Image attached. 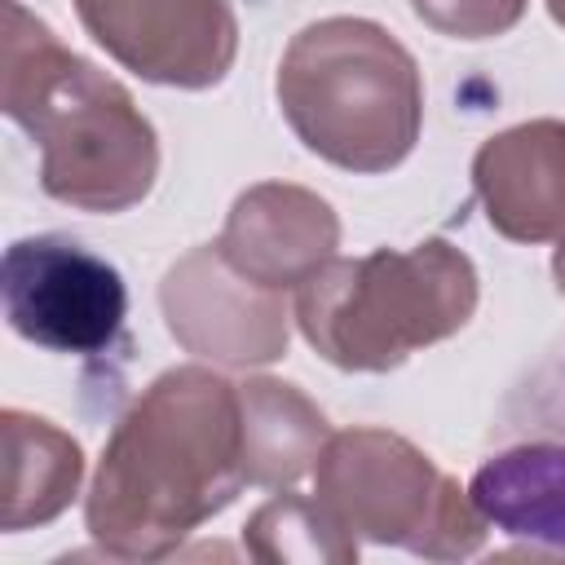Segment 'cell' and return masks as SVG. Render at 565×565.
<instances>
[{
    "mask_svg": "<svg viewBox=\"0 0 565 565\" xmlns=\"http://www.w3.org/2000/svg\"><path fill=\"white\" fill-rule=\"evenodd\" d=\"M243 486L238 384L207 366H172L119 415L84 499V530L106 556L159 561Z\"/></svg>",
    "mask_w": 565,
    "mask_h": 565,
    "instance_id": "1",
    "label": "cell"
},
{
    "mask_svg": "<svg viewBox=\"0 0 565 565\" xmlns=\"http://www.w3.org/2000/svg\"><path fill=\"white\" fill-rule=\"evenodd\" d=\"M0 106L40 141V185L79 212H128L159 177V137L132 93L4 0Z\"/></svg>",
    "mask_w": 565,
    "mask_h": 565,
    "instance_id": "2",
    "label": "cell"
},
{
    "mask_svg": "<svg viewBox=\"0 0 565 565\" xmlns=\"http://www.w3.org/2000/svg\"><path fill=\"white\" fill-rule=\"evenodd\" d=\"M278 106L300 146L344 172L397 168L424 128L411 49L371 18H318L278 62Z\"/></svg>",
    "mask_w": 565,
    "mask_h": 565,
    "instance_id": "3",
    "label": "cell"
},
{
    "mask_svg": "<svg viewBox=\"0 0 565 565\" xmlns=\"http://www.w3.org/2000/svg\"><path fill=\"white\" fill-rule=\"evenodd\" d=\"M477 309V269L446 243L424 238L406 252L331 256L296 287L300 335L340 371H393L411 353L468 327Z\"/></svg>",
    "mask_w": 565,
    "mask_h": 565,
    "instance_id": "4",
    "label": "cell"
},
{
    "mask_svg": "<svg viewBox=\"0 0 565 565\" xmlns=\"http://www.w3.org/2000/svg\"><path fill=\"white\" fill-rule=\"evenodd\" d=\"M318 503L358 539L406 547L428 561H463L490 521L415 441L388 428L331 433L318 455Z\"/></svg>",
    "mask_w": 565,
    "mask_h": 565,
    "instance_id": "5",
    "label": "cell"
},
{
    "mask_svg": "<svg viewBox=\"0 0 565 565\" xmlns=\"http://www.w3.org/2000/svg\"><path fill=\"white\" fill-rule=\"evenodd\" d=\"M0 296L4 318L22 340L75 358L110 349L128 313L119 269L62 234L9 243Z\"/></svg>",
    "mask_w": 565,
    "mask_h": 565,
    "instance_id": "6",
    "label": "cell"
},
{
    "mask_svg": "<svg viewBox=\"0 0 565 565\" xmlns=\"http://www.w3.org/2000/svg\"><path fill=\"white\" fill-rule=\"evenodd\" d=\"M84 31L132 75L163 88H212L238 53L230 0H71Z\"/></svg>",
    "mask_w": 565,
    "mask_h": 565,
    "instance_id": "7",
    "label": "cell"
},
{
    "mask_svg": "<svg viewBox=\"0 0 565 565\" xmlns=\"http://www.w3.org/2000/svg\"><path fill=\"white\" fill-rule=\"evenodd\" d=\"M159 309L172 340L221 366H265L287 353L282 291L243 278L216 243L185 252L159 282Z\"/></svg>",
    "mask_w": 565,
    "mask_h": 565,
    "instance_id": "8",
    "label": "cell"
},
{
    "mask_svg": "<svg viewBox=\"0 0 565 565\" xmlns=\"http://www.w3.org/2000/svg\"><path fill=\"white\" fill-rule=\"evenodd\" d=\"M340 247L335 207L291 181H260L243 190L221 225L216 252L252 282L287 291L318 274Z\"/></svg>",
    "mask_w": 565,
    "mask_h": 565,
    "instance_id": "9",
    "label": "cell"
},
{
    "mask_svg": "<svg viewBox=\"0 0 565 565\" xmlns=\"http://www.w3.org/2000/svg\"><path fill=\"white\" fill-rule=\"evenodd\" d=\"M472 190L503 238L565 243V124L525 119L481 141Z\"/></svg>",
    "mask_w": 565,
    "mask_h": 565,
    "instance_id": "10",
    "label": "cell"
},
{
    "mask_svg": "<svg viewBox=\"0 0 565 565\" xmlns=\"http://www.w3.org/2000/svg\"><path fill=\"white\" fill-rule=\"evenodd\" d=\"M0 441H4V503L0 530L18 534L31 525H49L71 508L84 477V450L57 424L31 411H0Z\"/></svg>",
    "mask_w": 565,
    "mask_h": 565,
    "instance_id": "11",
    "label": "cell"
},
{
    "mask_svg": "<svg viewBox=\"0 0 565 565\" xmlns=\"http://www.w3.org/2000/svg\"><path fill=\"white\" fill-rule=\"evenodd\" d=\"M468 494L494 530L565 552V446L525 441L499 450L472 472Z\"/></svg>",
    "mask_w": 565,
    "mask_h": 565,
    "instance_id": "12",
    "label": "cell"
},
{
    "mask_svg": "<svg viewBox=\"0 0 565 565\" xmlns=\"http://www.w3.org/2000/svg\"><path fill=\"white\" fill-rule=\"evenodd\" d=\"M243 406V472L247 486L282 490L296 486L331 437L327 415L287 380L252 375L238 384Z\"/></svg>",
    "mask_w": 565,
    "mask_h": 565,
    "instance_id": "13",
    "label": "cell"
},
{
    "mask_svg": "<svg viewBox=\"0 0 565 565\" xmlns=\"http://www.w3.org/2000/svg\"><path fill=\"white\" fill-rule=\"evenodd\" d=\"M243 547L265 565H349L358 561V534H349L322 503L300 494H274L243 525Z\"/></svg>",
    "mask_w": 565,
    "mask_h": 565,
    "instance_id": "14",
    "label": "cell"
},
{
    "mask_svg": "<svg viewBox=\"0 0 565 565\" xmlns=\"http://www.w3.org/2000/svg\"><path fill=\"white\" fill-rule=\"evenodd\" d=\"M415 18L450 40H490L525 18V0H411Z\"/></svg>",
    "mask_w": 565,
    "mask_h": 565,
    "instance_id": "15",
    "label": "cell"
},
{
    "mask_svg": "<svg viewBox=\"0 0 565 565\" xmlns=\"http://www.w3.org/2000/svg\"><path fill=\"white\" fill-rule=\"evenodd\" d=\"M552 274H556V287L565 296V243H556V256H552Z\"/></svg>",
    "mask_w": 565,
    "mask_h": 565,
    "instance_id": "16",
    "label": "cell"
},
{
    "mask_svg": "<svg viewBox=\"0 0 565 565\" xmlns=\"http://www.w3.org/2000/svg\"><path fill=\"white\" fill-rule=\"evenodd\" d=\"M547 4V13L556 18V26H565V0H543Z\"/></svg>",
    "mask_w": 565,
    "mask_h": 565,
    "instance_id": "17",
    "label": "cell"
}]
</instances>
